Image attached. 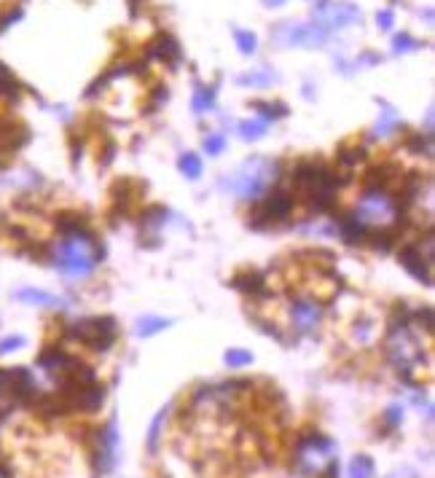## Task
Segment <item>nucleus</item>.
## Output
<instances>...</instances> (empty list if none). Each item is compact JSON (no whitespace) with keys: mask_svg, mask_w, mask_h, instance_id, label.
Instances as JSON below:
<instances>
[{"mask_svg":"<svg viewBox=\"0 0 435 478\" xmlns=\"http://www.w3.org/2000/svg\"><path fill=\"white\" fill-rule=\"evenodd\" d=\"M277 177V162L272 159H247L231 175L220 180V188L234 191L240 199H255L261 197Z\"/></svg>","mask_w":435,"mask_h":478,"instance_id":"nucleus-1","label":"nucleus"},{"mask_svg":"<svg viewBox=\"0 0 435 478\" xmlns=\"http://www.w3.org/2000/svg\"><path fill=\"white\" fill-rule=\"evenodd\" d=\"M100 261V250L86 234H67L54 245V263L70 277L89 274Z\"/></svg>","mask_w":435,"mask_h":478,"instance_id":"nucleus-2","label":"nucleus"},{"mask_svg":"<svg viewBox=\"0 0 435 478\" xmlns=\"http://www.w3.org/2000/svg\"><path fill=\"white\" fill-rule=\"evenodd\" d=\"M296 470L304 478H336V444L326 435L306 438L296 451Z\"/></svg>","mask_w":435,"mask_h":478,"instance_id":"nucleus-3","label":"nucleus"},{"mask_svg":"<svg viewBox=\"0 0 435 478\" xmlns=\"http://www.w3.org/2000/svg\"><path fill=\"white\" fill-rule=\"evenodd\" d=\"M398 221V204L384 191H368L354 204L352 224L357 228H390Z\"/></svg>","mask_w":435,"mask_h":478,"instance_id":"nucleus-4","label":"nucleus"},{"mask_svg":"<svg viewBox=\"0 0 435 478\" xmlns=\"http://www.w3.org/2000/svg\"><path fill=\"white\" fill-rule=\"evenodd\" d=\"M30 390H32V379L28 371H22V368L0 371V414L19 406L30 395Z\"/></svg>","mask_w":435,"mask_h":478,"instance_id":"nucleus-5","label":"nucleus"},{"mask_svg":"<svg viewBox=\"0 0 435 478\" xmlns=\"http://www.w3.org/2000/svg\"><path fill=\"white\" fill-rule=\"evenodd\" d=\"M360 19H363V14L352 3H320L315 8V25L326 32L336 28H350Z\"/></svg>","mask_w":435,"mask_h":478,"instance_id":"nucleus-6","label":"nucleus"},{"mask_svg":"<svg viewBox=\"0 0 435 478\" xmlns=\"http://www.w3.org/2000/svg\"><path fill=\"white\" fill-rule=\"evenodd\" d=\"M387 352H390V360L398 366V371H411L422 360V349L419 344L414 341V336L408 334L406 328H395L392 336L387 341Z\"/></svg>","mask_w":435,"mask_h":478,"instance_id":"nucleus-7","label":"nucleus"},{"mask_svg":"<svg viewBox=\"0 0 435 478\" xmlns=\"http://www.w3.org/2000/svg\"><path fill=\"white\" fill-rule=\"evenodd\" d=\"M326 30H320L317 25H282V28L274 32V38L282 43V46H306V49H312V46H320L323 41H326Z\"/></svg>","mask_w":435,"mask_h":478,"instance_id":"nucleus-8","label":"nucleus"},{"mask_svg":"<svg viewBox=\"0 0 435 478\" xmlns=\"http://www.w3.org/2000/svg\"><path fill=\"white\" fill-rule=\"evenodd\" d=\"M290 317H293L296 331H301V334H312V331L320 325V320H323V307H320L317 301H299V304H293Z\"/></svg>","mask_w":435,"mask_h":478,"instance_id":"nucleus-9","label":"nucleus"},{"mask_svg":"<svg viewBox=\"0 0 435 478\" xmlns=\"http://www.w3.org/2000/svg\"><path fill=\"white\" fill-rule=\"evenodd\" d=\"M19 301H28V304H38V307H62V298H56L52 293H43V290H32V287H25L17 293Z\"/></svg>","mask_w":435,"mask_h":478,"instance_id":"nucleus-10","label":"nucleus"},{"mask_svg":"<svg viewBox=\"0 0 435 478\" xmlns=\"http://www.w3.org/2000/svg\"><path fill=\"white\" fill-rule=\"evenodd\" d=\"M374 459L371 457H365V454H357L352 462H350V478H371L374 476Z\"/></svg>","mask_w":435,"mask_h":478,"instance_id":"nucleus-11","label":"nucleus"},{"mask_svg":"<svg viewBox=\"0 0 435 478\" xmlns=\"http://www.w3.org/2000/svg\"><path fill=\"white\" fill-rule=\"evenodd\" d=\"M167 325H169V320H164V317H142L137 325V336H153V334L164 331Z\"/></svg>","mask_w":435,"mask_h":478,"instance_id":"nucleus-12","label":"nucleus"},{"mask_svg":"<svg viewBox=\"0 0 435 478\" xmlns=\"http://www.w3.org/2000/svg\"><path fill=\"white\" fill-rule=\"evenodd\" d=\"M266 121H242L240 124V135H242V140H261L264 135H266Z\"/></svg>","mask_w":435,"mask_h":478,"instance_id":"nucleus-13","label":"nucleus"},{"mask_svg":"<svg viewBox=\"0 0 435 478\" xmlns=\"http://www.w3.org/2000/svg\"><path fill=\"white\" fill-rule=\"evenodd\" d=\"M213 102H215V91L213 89H196V94H193V113H207L213 108Z\"/></svg>","mask_w":435,"mask_h":478,"instance_id":"nucleus-14","label":"nucleus"},{"mask_svg":"<svg viewBox=\"0 0 435 478\" xmlns=\"http://www.w3.org/2000/svg\"><path fill=\"white\" fill-rule=\"evenodd\" d=\"M180 172L189 175L191 180H196V177L202 175V159H199L196 153H186V156L180 159Z\"/></svg>","mask_w":435,"mask_h":478,"instance_id":"nucleus-15","label":"nucleus"},{"mask_svg":"<svg viewBox=\"0 0 435 478\" xmlns=\"http://www.w3.org/2000/svg\"><path fill=\"white\" fill-rule=\"evenodd\" d=\"M223 360H226V366L229 368H242V366H250V363H253V355L245 352V349H229V352L223 355Z\"/></svg>","mask_w":435,"mask_h":478,"instance_id":"nucleus-16","label":"nucleus"},{"mask_svg":"<svg viewBox=\"0 0 435 478\" xmlns=\"http://www.w3.org/2000/svg\"><path fill=\"white\" fill-rule=\"evenodd\" d=\"M234 41H237V46H240V52L242 54H253L255 52V35L253 32H247V30H234Z\"/></svg>","mask_w":435,"mask_h":478,"instance_id":"nucleus-17","label":"nucleus"},{"mask_svg":"<svg viewBox=\"0 0 435 478\" xmlns=\"http://www.w3.org/2000/svg\"><path fill=\"white\" fill-rule=\"evenodd\" d=\"M401 121V116L392 111V108H384L381 111V118H379V124H376V135H390V129L395 127Z\"/></svg>","mask_w":435,"mask_h":478,"instance_id":"nucleus-18","label":"nucleus"},{"mask_svg":"<svg viewBox=\"0 0 435 478\" xmlns=\"http://www.w3.org/2000/svg\"><path fill=\"white\" fill-rule=\"evenodd\" d=\"M204 148H207L210 156H218V153L226 148V135H223V132H210V135L204 138Z\"/></svg>","mask_w":435,"mask_h":478,"instance_id":"nucleus-19","label":"nucleus"},{"mask_svg":"<svg viewBox=\"0 0 435 478\" xmlns=\"http://www.w3.org/2000/svg\"><path fill=\"white\" fill-rule=\"evenodd\" d=\"M164 420H167V411H159V417L153 420V424H151V435H148V446L153 449L156 446V438H159V430H162V424H164Z\"/></svg>","mask_w":435,"mask_h":478,"instance_id":"nucleus-20","label":"nucleus"},{"mask_svg":"<svg viewBox=\"0 0 435 478\" xmlns=\"http://www.w3.org/2000/svg\"><path fill=\"white\" fill-rule=\"evenodd\" d=\"M25 344V336H8L0 341V355H6V352H14V349H19Z\"/></svg>","mask_w":435,"mask_h":478,"instance_id":"nucleus-21","label":"nucleus"},{"mask_svg":"<svg viewBox=\"0 0 435 478\" xmlns=\"http://www.w3.org/2000/svg\"><path fill=\"white\" fill-rule=\"evenodd\" d=\"M419 43L414 41V38H408V35H398L395 38V52H414Z\"/></svg>","mask_w":435,"mask_h":478,"instance_id":"nucleus-22","label":"nucleus"},{"mask_svg":"<svg viewBox=\"0 0 435 478\" xmlns=\"http://www.w3.org/2000/svg\"><path fill=\"white\" fill-rule=\"evenodd\" d=\"M269 81H272V73H250L240 78V84H269Z\"/></svg>","mask_w":435,"mask_h":478,"instance_id":"nucleus-23","label":"nucleus"},{"mask_svg":"<svg viewBox=\"0 0 435 478\" xmlns=\"http://www.w3.org/2000/svg\"><path fill=\"white\" fill-rule=\"evenodd\" d=\"M0 91H14V78L8 76V70L0 65Z\"/></svg>","mask_w":435,"mask_h":478,"instance_id":"nucleus-24","label":"nucleus"},{"mask_svg":"<svg viewBox=\"0 0 435 478\" xmlns=\"http://www.w3.org/2000/svg\"><path fill=\"white\" fill-rule=\"evenodd\" d=\"M379 22H381V28H384V30H390V25H392V11H381Z\"/></svg>","mask_w":435,"mask_h":478,"instance_id":"nucleus-25","label":"nucleus"},{"mask_svg":"<svg viewBox=\"0 0 435 478\" xmlns=\"http://www.w3.org/2000/svg\"><path fill=\"white\" fill-rule=\"evenodd\" d=\"M264 3H266V6H282L285 0H264Z\"/></svg>","mask_w":435,"mask_h":478,"instance_id":"nucleus-26","label":"nucleus"},{"mask_svg":"<svg viewBox=\"0 0 435 478\" xmlns=\"http://www.w3.org/2000/svg\"><path fill=\"white\" fill-rule=\"evenodd\" d=\"M0 478H3V476H0Z\"/></svg>","mask_w":435,"mask_h":478,"instance_id":"nucleus-27","label":"nucleus"}]
</instances>
